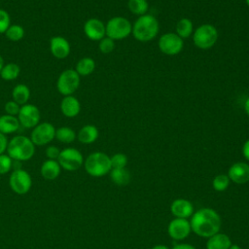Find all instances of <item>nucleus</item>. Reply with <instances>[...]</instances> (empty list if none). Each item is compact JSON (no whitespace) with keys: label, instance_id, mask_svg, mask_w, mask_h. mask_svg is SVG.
Returning a JSON list of instances; mask_svg holds the SVG:
<instances>
[{"label":"nucleus","instance_id":"37","mask_svg":"<svg viewBox=\"0 0 249 249\" xmlns=\"http://www.w3.org/2000/svg\"><path fill=\"white\" fill-rule=\"evenodd\" d=\"M60 151L56 146H49L47 147L46 151H45V154H46V157L48 158V160H57L58 159V156L60 154Z\"/></svg>","mask_w":249,"mask_h":249},{"label":"nucleus","instance_id":"12","mask_svg":"<svg viewBox=\"0 0 249 249\" xmlns=\"http://www.w3.org/2000/svg\"><path fill=\"white\" fill-rule=\"evenodd\" d=\"M159 48L167 55H175L183 49V39L175 33H165L160 38Z\"/></svg>","mask_w":249,"mask_h":249},{"label":"nucleus","instance_id":"18","mask_svg":"<svg viewBox=\"0 0 249 249\" xmlns=\"http://www.w3.org/2000/svg\"><path fill=\"white\" fill-rule=\"evenodd\" d=\"M60 110L65 117L73 118L80 113L81 104L76 97L72 95H67L64 96L60 102Z\"/></svg>","mask_w":249,"mask_h":249},{"label":"nucleus","instance_id":"20","mask_svg":"<svg viewBox=\"0 0 249 249\" xmlns=\"http://www.w3.org/2000/svg\"><path fill=\"white\" fill-rule=\"evenodd\" d=\"M231 245V238L227 234L221 232L208 237L206 241V249H229Z\"/></svg>","mask_w":249,"mask_h":249},{"label":"nucleus","instance_id":"25","mask_svg":"<svg viewBox=\"0 0 249 249\" xmlns=\"http://www.w3.org/2000/svg\"><path fill=\"white\" fill-rule=\"evenodd\" d=\"M95 68V62L90 57H83L76 64V72L80 76H89L90 75Z\"/></svg>","mask_w":249,"mask_h":249},{"label":"nucleus","instance_id":"14","mask_svg":"<svg viewBox=\"0 0 249 249\" xmlns=\"http://www.w3.org/2000/svg\"><path fill=\"white\" fill-rule=\"evenodd\" d=\"M84 32L86 36L92 41L101 40L106 35L104 23L97 18L88 19L84 25Z\"/></svg>","mask_w":249,"mask_h":249},{"label":"nucleus","instance_id":"31","mask_svg":"<svg viewBox=\"0 0 249 249\" xmlns=\"http://www.w3.org/2000/svg\"><path fill=\"white\" fill-rule=\"evenodd\" d=\"M230 181L231 180H230L228 175H226V174H219L212 181L213 189L215 191H217V192H223V191L228 189V187L230 185Z\"/></svg>","mask_w":249,"mask_h":249},{"label":"nucleus","instance_id":"34","mask_svg":"<svg viewBox=\"0 0 249 249\" xmlns=\"http://www.w3.org/2000/svg\"><path fill=\"white\" fill-rule=\"evenodd\" d=\"M98 47H99V50L101 53H109L114 50L115 43H114L113 39H111L109 37H104L100 40Z\"/></svg>","mask_w":249,"mask_h":249},{"label":"nucleus","instance_id":"19","mask_svg":"<svg viewBox=\"0 0 249 249\" xmlns=\"http://www.w3.org/2000/svg\"><path fill=\"white\" fill-rule=\"evenodd\" d=\"M60 170H61V167L57 160H47L42 163L41 175L45 180L53 181L59 176Z\"/></svg>","mask_w":249,"mask_h":249},{"label":"nucleus","instance_id":"13","mask_svg":"<svg viewBox=\"0 0 249 249\" xmlns=\"http://www.w3.org/2000/svg\"><path fill=\"white\" fill-rule=\"evenodd\" d=\"M192 231L190 221L183 218H175L171 220L167 227L168 235L174 240L185 239Z\"/></svg>","mask_w":249,"mask_h":249},{"label":"nucleus","instance_id":"4","mask_svg":"<svg viewBox=\"0 0 249 249\" xmlns=\"http://www.w3.org/2000/svg\"><path fill=\"white\" fill-rule=\"evenodd\" d=\"M84 166L87 173L93 177L104 176L112 169L110 157L102 152H94L89 155L84 161Z\"/></svg>","mask_w":249,"mask_h":249},{"label":"nucleus","instance_id":"33","mask_svg":"<svg viewBox=\"0 0 249 249\" xmlns=\"http://www.w3.org/2000/svg\"><path fill=\"white\" fill-rule=\"evenodd\" d=\"M13 167V160L5 154L0 155V174L8 173Z\"/></svg>","mask_w":249,"mask_h":249},{"label":"nucleus","instance_id":"2","mask_svg":"<svg viewBox=\"0 0 249 249\" xmlns=\"http://www.w3.org/2000/svg\"><path fill=\"white\" fill-rule=\"evenodd\" d=\"M7 155L17 161L30 160L35 153V145L30 138L23 135H17L8 142Z\"/></svg>","mask_w":249,"mask_h":249},{"label":"nucleus","instance_id":"32","mask_svg":"<svg viewBox=\"0 0 249 249\" xmlns=\"http://www.w3.org/2000/svg\"><path fill=\"white\" fill-rule=\"evenodd\" d=\"M110 160L112 168H124L127 164V157L122 153L115 154Z\"/></svg>","mask_w":249,"mask_h":249},{"label":"nucleus","instance_id":"21","mask_svg":"<svg viewBox=\"0 0 249 249\" xmlns=\"http://www.w3.org/2000/svg\"><path fill=\"white\" fill-rule=\"evenodd\" d=\"M19 122L16 116L2 115L0 116V132L3 134H11L16 132L19 127Z\"/></svg>","mask_w":249,"mask_h":249},{"label":"nucleus","instance_id":"45","mask_svg":"<svg viewBox=\"0 0 249 249\" xmlns=\"http://www.w3.org/2000/svg\"><path fill=\"white\" fill-rule=\"evenodd\" d=\"M246 1V3H247V5L249 6V0H245Z\"/></svg>","mask_w":249,"mask_h":249},{"label":"nucleus","instance_id":"23","mask_svg":"<svg viewBox=\"0 0 249 249\" xmlns=\"http://www.w3.org/2000/svg\"><path fill=\"white\" fill-rule=\"evenodd\" d=\"M12 97H13V100L20 106L26 104L30 97L29 88L23 84L17 85L12 91Z\"/></svg>","mask_w":249,"mask_h":249},{"label":"nucleus","instance_id":"35","mask_svg":"<svg viewBox=\"0 0 249 249\" xmlns=\"http://www.w3.org/2000/svg\"><path fill=\"white\" fill-rule=\"evenodd\" d=\"M11 25L10 16L7 11L0 9V33H5Z\"/></svg>","mask_w":249,"mask_h":249},{"label":"nucleus","instance_id":"44","mask_svg":"<svg viewBox=\"0 0 249 249\" xmlns=\"http://www.w3.org/2000/svg\"><path fill=\"white\" fill-rule=\"evenodd\" d=\"M3 66H4V60H3V57L0 55V71L2 70Z\"/></svg>","mask_w":249,"mask_h":249},{"label":"nucleus","instance_id":"1","mask_svg":"<svg viewBox=\"0 0 249 249\" xmlns=\"http://www.w3.org/2000/svg\"><path fill=\"white\" fill-rule=\"evenodd\" d=\"M192 231L201 237H210L220 231L222 220L217 211L212 208H200L191 216Z\"/></svg>","mask_w":249,"mask_h":249},{"label":"nucleus","instance_id":"27","mask_svg":"<svg viewBox=\"0 0 249 249\" xmlns=\"http://www.w3.org/2000/svg\"><path fill=\"white\" fill-rule=\"evenodd\" d=\"M55 138L62 143H72L76 139L75 131L69 126H61L55 129Z\"/></svg>","mask_w":249,"mask_h":249},{"label":"nucleus","instance_id":"11","mask_svg":"<svg viewBox=\"0 0 249 249\" xmlns=\"http://www.w3.org/2000/svg\"><path fill=\"white\" fill-rule=\"evenodd\" d=\"M41 115L39 109L33 104H24L20 106L18 120L19 124L25 128L35 127L40 121Z\"/></svg>","mask_w":249,"mask_h":249},{"label":"nucleus","instance_id":"38","mask_svg":"<svg viewBox=\"0 0 249 249\" xmlns=\"http://www.w3.org/2000/svg\"><path fill=\"white\" fill-rule=\"evenodd\" d=\"M8 147V139L5 134L0 132V155L4 154L5 151H7Z\"/></svg>","mask_w":249,"mask_h":249},{"label":"nucleus","instance_id":"43","mask_svg":"<svg viewBox=\"0 0 249 249\" xmlns=\"http://www.w3.org/2000/svg\"><path fill=\"white\" fill-rule=\"evenodd\" d=\"M229 249H242V248L239 245H237V244H231Z\"/></svg>","mask_w":249,"mask_h":249},{"label":"nucleus","instance_id":"9","mask_svg":"<svg viewBox=\"0 0 249 249\" xmlns=\"http://www.w3.org/2000/svg\"><path fill=\"white\" fill-rule=\"evenodd\" d=\"M9 184L13 192L16 194L25 195L31 189L32 179L27 171L21 168H17L11 173Z\"/></svg>","mask_w":249,"mask_h":249},{"label":"nucleus","instance_id":"5","mask_svg":"<svg viewBox=\"0 0 249 249\" xmlns=\"http://www.w3.org/2000/svg\"><path fill=\"white\" fill-rule=\"evenodd\" d=\"M218 39V31L216 27L212 24H202L196 28L194 33V43L195 45L201 49H210L215 45Z\"/></svg>","mask_w":249,"mask_h":249},{"label":"nucleus","instance_id":"36","mask_svg":"<svg viewBox=\"0 0 249 249\" xmlns=\"http://www.w3.org/2000/svg\"><path fill=\"white\" fill-rule=\"evenodd\" d=\"M5 112L7 115H11V116H18L19 109H20V105H18L17 102H15L14 100L8 101L6 102L5 106H4Z\"/></svg>","mask_w":249,"mask_h":249},{"label":"nucleus","instance_id":"15","mask_svg":"<svg viewBox=\"0 0 249 249\" xmlns=\"http://www.w3.org/2000/svg\"><path fill=\"white\" fill-rule=\"evenodd\" d=\"M231 181L235 184H245L249 181V164L243 161L233 163L228 171Z\"/></svg>","mask_w":249,"mask_h":249},{"label":"nucleus","instance_id":"22","mask_svg":"<svg viewBox=\"0 0 249 249\" xmlns=\"http://www.w3.org/2000/svg\"><path fill=\"white\" fill-rule=\"evenodd\" d=\"M98 137V129L95 125H84L78 132V140L83 144L93 143Z\"/></svg>","mask_w":249,"mask_h":249},{"label":"nucleus","instance_id":"7","mask_svg":"<svg viewBox=\"0 0 249 249\" xmlns=\"http://www.w3.org/2000/svg\"><path fill=\"white\" fill-rule=\"evenodd\" d=\"M80 86V75L74 69H66L60 73L56 88L59 93L64 96L72 95Z\"/></svg>","mask_w":249,"mask_h":249},{"label":"nucleus","instance_id":"3","mask_svg":"<svg viewBox=\"0 0 249 249\" xmlns=\"http://www.w3.org/2000/svg\"><path fill=\"white\" fill-rule=\"evenodd\" d=\"M131 32L138 41H150L154 39L159 32V22L152 15L140 16L134 22Z\"/></svg>","mask_w":249,"mask_h":249},{"label":"nucleus","instance_id":"30","mask_svg":"<svg viewBox=\"0 0 249 249\" xmlns=\"http://www.w3.org/2000/svg\"><path fill=\"white\" fill-rule=\"evenodd\" d=\"M5 36L13 41V42H17V41H19L23 38L24 36V29L21 25L19 24H13V25H10L9 28L6 30L5 32Z\"/></svg>","mask_w":249,"mask_h":249},{"label":"nucleus","instance_id":"39","mask_svg":"<svg viewBox=\"0 0 249 249\" xmlns=\"http://www.w3.org/2000/svg\"><path fill=\"white\" fill-rule=\"evenodd\" d=\"M242 155L249 161V139L243 144L242 147Z\"/></svg>","mask_w":249,"mask_h":249},{"label":"nucleus","instance_id":"41","mask_svg":"<svg viewBox=\"0 0 249 249\" xmlns=\"http://www.w3.org/2000/svg\"><path fill=\"white\" fill-rule=\"evenodd\" d=\"M151 249H169V248L163 244H158V245H155L154 247H152Z\"/></svg>","mask_w":249,"mask_h":249},{"label":"nucleus","instance_id":"26","mask_svg":"<svg viewBox=\"0 0 249 249\" xmlns=\"http://www.w3.org/2000/svg\"><path fill=\"white\" fill-rule=\"evenodd\" d=\"M20 68L17 63H7L4 64L2 70L0 71V76L5 81H12L18 77Z\"/></svg>","mask_w":249,"mask_h":249},{"label":"nucleus","instance_id":"10","mask_svg":"<svg viewBox=\"0 0 249 249\" xmlns=\"http://www.w3.org/2000/svg\"><path fill=\"white\" fill-rule=\"evenodd\" d=\"M55 138V128L50 123H41L33 127L31 132V141L34 145L44 146Z\"/></svg>","mask_w":249,"mask_h":249},{"label":"nucleus","instance_id":"29","mask_svg":"<svg viewBox=\"0 0 249 249\" xmlns=\"http://www.w3.org/2000/svg\"><path fill=\"white\" fill-rule=\"evenodd\" d=\"M127 7L132 14L143 16L148 11L149 6L147 0H128Z\"/></svg>","mask_w":249,"mask_h":249},{"label":"nucleus","instance_id":"40","mask_svg":"<svg viewBox=\"0 0 249 249\" xmlns=\"http://www.w3.org/2000/svg\"><path fill=\"white\" fill-rule=\"evenodd\" d=\"M172 249H196L195 246L188 244V243H180V244H176L172 247Z\"/></svg>","mask_w":249,"mask_h":249},{"label":"nucleus","instance_id":"24","mask_svg":"<svg viewBox=\"0 0 249 249\" xmlns=\"http://www.w3.org/2000/svg\"><path fill=\"white\" fill-rule=\"evenodd\" d=\"M111 180L118 186H125L130 181V173L124 168H112L110 171Z\"/></svg>","mask_w":249,"mask_h":249},{"label":"nucleus","instance_id":"17","mask_svg":"<svg viewBox=\"0 0 249 249\" xmlns=\"http://www.w3.org/2000/svg\"><path fill=\"white\" fill-rule=\"evenodd\" d=\"M170 211L176 218L187 219L194 213L193 203L185 198H177L172 201L170 205Z\"/></svg>","mask_w":249,"mask_h":249},{"label":"nucleus","instance_id":"16","mask_svg":"<svg viewBox=\"0 0 249 249\" xmlns=\"http://www.w3.org/2000/svg\"><path fill=\"white\" fill-rule=\"evenodd\" d=\"M50 50L55 58L63 59L70 53V44L65 38L54 36L50 41Z\"/></svg>","mask_w":249,"mask_h":249},{"label":"nucleus","instance_id":"8","mask_svg":"<svg viewBox=\"0 0 249 249\" xmlns=\"http://www.w3.org/2000/svg\"><path fill=\"white\" fill-rule=\"evenodd\" d=\"M57 161L61 168L67 171H75L84 164V158L79 150L65 148L60 151Z\"/></svg>","mask_w":249,"mask_h":249},{"label":"nucleus","instance_id":"28","mask_svg":"<svg viewBox=\"0 0 249 249\" xmlns=\"http://www.w3.org/2000/svg\"><path fill=\"white\" fill-rule=\"evenodd\" d=\"M193 32V23L189 18H182L176 24V34L183 38H188Z\"/></svg>","mask_w":249,"mask_h":249},{"label":"nucleus","instance_id":"42","mask_svg":"<svg viewBox=\"0 0 249 249\" xmlns=\"http://www.w3.org/2000/svg\"><path fill=\"white\" fill-rule=\"evenodd\" d=\"M244 109H245V112H246V114L249 116V97H248V98L246 99V101H245Z\"/></svg>","mask_w":249,"mask_h":249},{"label":"nucleus","instance_id":"6","mask_svg":"<svg viewBox=\"0 0 249 249\" xmlns=\"http://www.w3.org/2000/svg\"><path fill=\"white\" fill-rule=\"evenodd\" d=\"M105 31L107 37L113 40H121L130 34L132 26L125 18L115 17L108 20L105 26Z\"/></svg>","mask_w":249,"mask_h":249}]
</instances>
